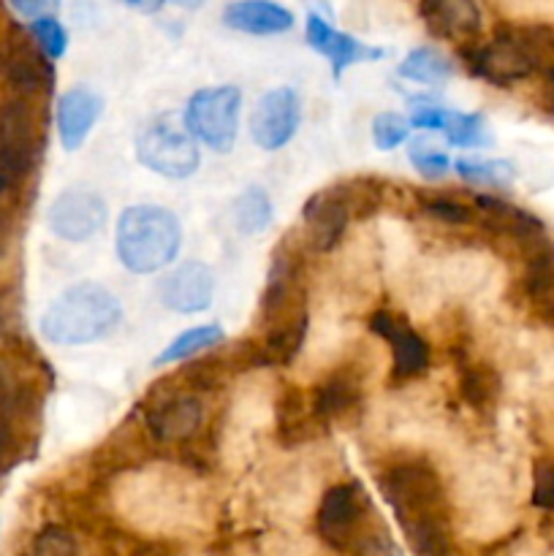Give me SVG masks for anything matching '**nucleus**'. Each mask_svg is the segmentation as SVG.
Wrapping results in <instances>:
<instances>
[{
  "label": "nucleus",
  "mask_w": 554,
  "mask_h": 556,
  "mask_svg": "<svg viewBox=\"0 0 554 556\" xmlns=\"http://www.w3.org/2000/svg\"><path fill=\"white\" fill-rule=\"evenodd\" d=\"M470 74L494 87H511L554 63L552 25H500L492 41L459 49Z\"/></svg>",
  "instance_id": "1"
},
{
  "label": "nucleus",
  "mask_w": 554,
  "mask_h": 556,
  "mask_svg": "<svg viewBox=\"0 0 554 556\" xmlns=\"http://www.w3.org/2000/svg\"><path fill=\"white\" fill-rule=\"evenodd\" d=\"M123 318L117 296L96 282H79L60 293L41 315V334L54 345H87L112 334Z\"/></svg>",
  "instance_id": "2"
},
{
  "label": "nucleus",
  "mask_w": 554,
  "mask_h": 556,
  "mask_svg": "<svg viewBox=\"0 0 554 556\" xmlns=\"http://www.w3.org/2000/svg\"><path fill=\"white\" fill-rule=\"evenodd\" d=\"M182 244V228L168 210L155 204L128 206L117 220V255L125 269L152 275L172 264Z\"/></svg>",
  "instance_id": "3"
},
{
  "label": "nucleus",
  "mask_w": 554,
  "mask_h": 556,
  "mask_svg": "<svg viewBox=\"0 0 554 556\" xmlns=\"http://www.w3.org/2000/svg\"><path fill=\"white\" fill-rule=\"evenodd\" d=\"M378 486L400 521L418 519V516L449 514L443 481H440L438 470L427 459H421V456H407V459L391 462L380 472Z\"/></svg>",
  "instance_id": "4"
},
{
  "label": "nucleus",
  "mask_w": 554,
  "mask_h": 556,
  "mask_svg": "<svg viewBox=\"0 0 554 556\" xmlns=\"http://www.w3.org/2000/svg\"><path fill=\"white\" fill-rule=\"evenodd\" d=\"M136 157L141 166L168 179H185L199 168L201 155L193 134L179 114H158L141 123L136 134Z\"/></svg>",
  "instance_id": "5"
},
{
  "label": "nucleus",
  "mask_w": 554,
  "mask_h": 556,
  "mask_svg": "<svg viewBox=\"0 0 554 556\" xmlns=\"http://www.w3.org/2000/svg\"><path fill=\"white\" fill-rule=\"evenodd\" d=\"M41 152V123L30 98L11 96L0 103V193L33 172Z\"/></svg>",
  "instance_id": "6"
},
{
  "label": "nucleus",
  "mask_w": 554,
  "mask_h": 556,
  "mask_svg": "<svg viewBox=\"0 0 554 556\" xmlns=\"http://www.w3.org/2000/svg\"><path fill=\"white\" fill-rule=\"evenodd\" d=\"M239 103H242V92L234 85L206 87V90L190 96L188 109H185V125L206 147H212L215 152H228L237 139Z\"/></svg>",
  "instance_id": "7"
},
{
  "label": "nucleus",
  "mask_w": 554,
  "mask_h": 556,
  "mask_svg": "<svg viewBox=\"0 0 554 556\" xmlns=\"http://www.w3.org/2000/svg\"><path fill=\"white\" fill-rule=\"evenodd\" d=\"M364 510L367 494L358 483H337L326 489L315 514L318 538L335 552H353L356 541L364 535Z\"/></svg>",
  "instance_id": "8"
},
{
  "label": "nucleus",
  "mask_w": 554,
  "mask_h": 556,
  "mask_svg": "<svg viewBox=\"0 0 554 556\" xmlns=\"http://www.w3.org/2000/svg\"><path fill=\"white\" fill-rule=\"evenodd\" d=\"M0 74L14 96L30 98V101L52 92L54 85V68L49 58L38 49L33 36L27 38L20 30L11 33L0 49Z\"/></svg>",
  "instance_id": "9"
},
{
  "label": "nucleus",
  "mask_w": 554,
  "mask_h": 556,
  "mask_svg": "<svg viewBox=\"0 0 554 556\" xmlns=\"http://www.w3.org/2000/svg\"><path fill=\"white\" fill-rule=\"evenodd\" d=\"M47 223L54 237L65 242H87L106 223V204L90 188H68L52 201Z\"/></svg>",
  "instance_id": "10"
},
{
  "label": "nucleus",
  "mask_w": 554,
  "mask_h": 556,
  "mask_svg": "<svg viewBox=\"0 0 554 556\" xmlns=\"http://www.w3.org/2000/svg\"><path fill=\"white\" fill-rule=\"evenodd\" d=\"M351 217L353 206L345 185L318 190V193L310 195L302 210L304 239L318 253H329L342 242V233H345Z\"/></svg>",
  "instance_id": "11"
},
{
  "label": "nucleus",
  "mask_w": 554,
  "mask_h": 556,
  "mask_svg": "<svg viewBox=\"0 0 554 556\" xmlns=\"http://www.w3.org/2000/svg\"><path fill=\"white\" fill-rule=\"evenodd\" d=\"M144 424L158 443H185L204 424V405L190 391H166L152 396Z\"/></svg>",
  "instance_id": "12"
},
{
  "label": "nucleus",
  "mask_w": 554,
  "mask_h": 556,
  "mask_svg": "<svg viewBox=\"0 0 554 556\" xmlns=\"http://www.w3.org/2000/svg\"><path fill=\"white\" fill-rule=\"evenodd\" d=\"M299 128V98L291 87L269 90L250 117L253 141L266 152H275L293 139Z\"/></svg>",
  "instance_id": "13"
},
{
  "label": "nucleus",
  "mask_w": 554,
  "mask_h": 556,
  "mask_svg": "<svg viewBox=\"0 0 554 556\" xmlns=\"http://www.w3.org/2000/svg\"><path fill=\"white\" fill-rule=\"evenodd\" d=\"M369 331L378 334L380 340L389 342L391 348V364H394V375L402 380L418 378L429 369V345L418 331H413L400 315L389 313V309H378L369 318Z\"/></svg>",
  "instance_id": "14"
},
{
  "label": "nucleus",
  "mask_w": 554,
  "mask_h": 556,
  "mask_svg": "<svg viewBox=\"0 0 554 556\" xmlns=\"http://www.w3.org/2000/svg\"><path fill=\"white\" fill-rule=\"evenodd\" d=\"M476 204L481 210L483 228L498 233V237L514 239L521 248V253H525V258L536 253V250H541L543 244H549L543 223L527 210H519V206L508 204L503 199H494V195H476Z\"/></svg>",
  "instance_id": "15"
},
{
  "label": "nucleus",
  "mask_w": 554,
  "mask_h": 556,
  "mask_svg": "<svg viewBox=\"0 0 554 556\" xmlns=\"http://www.w3.org/2000/svg\"><path fill=\"white\" fill-rule=\"evenodd\" d=\"M304 38H307V43L315 52L324 54V58L329 60L335 79H340L342 71L351 68L353 63H373V60H380L386 54L380 47H369V43L356 41L353 36H348V33L335 30V27L318 14L307 16Z\"/></svg>",
  "instance_id": "16"
},
{
  "label": "nucleus",
  "mask_w": 554,
  "mask_h": 556,
  "mask_svg": "<svg viewBox=\"0 0 554 556\" xmlns=\"http://www.w3.org/2000/svg\"><path fill=\"white\" fill-rule=\"evenodd\" d=\"M158 291H161V302L174 313H204L212 302V293H215V275H212L210 266L188 261V264L177 266L166 280H161Z\"/></svg>",
  "instance_id": "17"
},
{
  "label": "nucleus",
  "mask_w": 554,
  "mask_h": 556,
  "mask_svg": "<svg viewBox=\"0 0 554 556\" xmlns=\"http://www.w3.org/2000/svg\"><path fill=\"white\" fill-rule=\"evenodd\" d=\"M421 20L435 36L459 47L473 43L481 30V9L476 0H421Z\"/></svg>",
  "instance_id": "18"
},
{
  "label": "nucleus",
  "mask_w": 554,
  "mask_h": 556,
  "mask_svg": "<svg viewBox=\"0 0 554 556\" xmlns=\"http://www.w3.org/2000/svg\"><path fill=\"white\" fill-rule=\"evenodd\" d=\"M103 112V101L90 87H71L58 101V134L60 144L68 152L79 150L90 136L92 125Z\"/></svg>",
  "instance_id": "19"
},
{
  "label": "nucleus",
  "mask_w": 554,
  "mask_h": 556,
  "mask_svg": "<svg viewBox=\"0 0 554 556\" xmlns=\"http://www.w3.org/2000/svg\"><path fill=\"white\" fill-rule=\"evenodd\" d=\"M223 22L248 36H277L291 30L293 14L275 0H237L226 5Z\"/></svg>",
  "instance_id": "20"
},
{
  "label": "nucleus",
  "mask_w": 554,
  "mask_h": 556,
  "mask_svg": "<svg viewBox=\"0 0 554 556\" xmlns=\"http://www.w3.org/2000/svg\"><path fill=\"white\" fill-rule=\"evenodd\" d=\"M358 402H362V375L351 367H340L337 372H331L329 378L315 386L310 407H313V416L320 424H326L353 413L358 407Z\"/></svg>",
  "instance_id": "21"
},
{
  "label": "nucleus",
  "mask_w": 554,
  "mask_h": 556,
  "mask_svg": "<svg viewBox=\"0 0 554 556\" xmlns=\"http://www.w3.org/2000/svg\"><path fill=\"white\" fill-rule=\"evenodd\" d=\"M275 418H277V440L286 448H297V445H304L307 440L318 438L320 427L324 424L307 413V405H304V396L297 386H282L280 396H277L275 405Z\"/></svg>",
  "instance_id": "22"
},
{
  "label": "nucleus",
  "mask_w": 554,
  "mask_h": 556,
  "mask_svg": "<svg viewBox=\"0 0 554 556\" xmlns=\"http://www.w3.org/2000/svg\"><path fill=\"white\" fill-rule=\"evenodd\" d=\"M525 293L536 313L554 326V244H543L541 250L527 255Z\"/></svg>",
  "instance_id": "23"
},
{
  "label": "nucleus",
  "mask_w": 554,
  "mask_h": 556,
  "mask_svg": "<svg viewBox=\"0 0 554 556\" xmlns=\"http://www.w3.org/2000/svg\"><path fill=\"white\" fill-rule=\"evenodd\" d=\"M413 556H454L449 532V514L418 516V519L400 521Z\"/></svg>",
  "instance_id": "24"
},
{
  "label": "nucleus",
  "mask_w": 554,
  "mask_h": 556,
  "mask_svg": "<svg viewBox=\"0 0 554 556\" xmlns=\"http://www.w3.org/2000/svg\"><path fill=\"white\" fill-rule=\"evenodd\" d=\"M310 315H297V318L280 320L275 326H266L264 329V348L269 364H291L297 358V353L302 351L304 337H307Z\"/></svg>",
  "instance_id": "25"
},
{
  "label": "nucleus",
  "mask_w": 554,
  "mask_h": 556,
  "mask_svg": "<svg viewBox=\"0 0 554 556\" xmlns=\"http://www.w3.org/2000/svg\"><path fill=\"white\" fill-rule=\"evenodd\" d=\"M223 337L226 334H223V329L217 324L193 326V329L182 331L177 340H172L161 353H158L155 367H166V364H177V362H188V358H196L199 353L221 345Z\"/></svg>",
  "instance_id": "26"
},
{
  "label": "nucleus",
  "mask_w": 554,
  "mask_h": 556,
  "mask_svg": "<svg viewBox=\"0 0 554 556\" xmlns=\"http://www.w3.org/2000/svg\"><path fill=\"white\" fill-rule=\"evenodd\" d=\"M500 389H503L500 375L489 364H465L462 367L459 391L467 405L476 407V410L483 413L492 405H498Z\"/></svg>",
  "instance_id": "27"
},
{
  "label": "nucleus",
  "mask_w": 554,
  "mask_h": 556,
  "mask_svg": "<svg viewBox=\"0 0 554 556\" xmlns=\"http://www.w3.org/2000/svg\"><path fill=\"white\" fill-rule=\"evenodd\" d=\"M396 74L402 79L418 81V85H443L451 76V60L445 54H440L438 49H413L405 60L400 63Z\"/></svg>",
  "instance_id": "28"
},
{
  "label": "nucleus",
  "mask_w": 554,
  "mask_h": 556,
  "mask_svg": "<svg viewBox=\"0 0 554 556\" xmlns=\"http://www.w3.org/2000/svg\"><path fill=\"white\" fill-rule=\"evenodd\" d=\"M272 223V201L261 188H248L234 201V226L239 233H261Z\"/></svg>",
  "instance_id": "29"
},
{
  "label": "nucleus",
  "mask_w": 554,
  "mask_h": 556,
  "mask_svg": "<svg viewBox=\"0 0 554 556\" xmlns=\"http://www.w3.org/2000/svg\"><path fill=\"white\" fill-rule=\"evenodd\" d=\"M454 168L462 179L487 188H508L516 177L508 161H456Z\"/></svg>",
  "instance_id": "30"
},
{
  "label": "nucleus",
  "mask_w": 554,
  "mask_h": 556,
  "mask_svg": "<svg viewBox=\"0 0 554 556\" xmlns=\"http://www.w3.org/2000/svg\"><path fill=\"white\" fill-rule=\"evenodd\" d=\"M443 134L451 147H478L487 141V128H483L481 114L451 112Z\"/></svg>",
  "instance_id": "31"
},
{
  "label": "nucleus",
  "mask_w": 554,
  "mask_h": 556,
  "mask_svg": "<svg viewBox=\"0 0 554 556\" xmlns=\"http://www.w3.org/2000/svg\"><path fill=\"white\" fill-rule=\"evenodd\" d=\"M407 157H411L416 172H421L424 177L438 179L451 168L449 155L429 139H413L411 144H407Z\"/></svg>",
  "instance_id": "32"
},
{
  "label": "nucleus",
  "mask_w": 554,
  "mask_h": 556,
  "mask_svg": "<svg viewBox=\"0 0 554 556\" xmlns=\"http://www.w3.org/2000/svg\"><path fill=\"white\" fill-rule=\"evenodd\" d=\"M411 136V119L396 112H383L373 119V141L378 150H396Z\"/></svg>",
  "instance_id": "33"
},
{
  "label": "nucleus",
  "mask_w": 554,
  "mask_h": 556,
  "mask_svg": "<svg viewBox=\"0 0 554 556\" xmlns=\"http://www.w3.org/2000/svg\"><path fill=\"white\" fill-rule=\"evenodd\" d=\"M27 556H79L74 535L58 525H49L33 538V546Z\"/></svg>",
  "instance_id": "34"
},
{
  "label": "nucleus",
  "mask_w": 554,
  "mask_h": 556,
  "mask_svg": "<svg viewBox=\"0 0 554 556\" xmlns=\"http://www.w3.org/2000/svg\"><path fill=\"white\" fill-rule=\"evenodd\" d=\"M30 36H33V41L38 43V49H41L49 60L63 58L65 49H68V33H65V27L60 25L54 16L33 22Z\"/></svg>",
  "instance_id": "35"
},
{
  "label": "nucleus",
  "mask_w": 554,
  "mask_h": 556,
  "mask_svg": "<svg viewBox=\"0 0 554 556\" xmlns=\"http://www.w3.org/2000/svg\"><path fill=\"white\" fill-rule=\"evenodd\" d=\"M413 114H411V128H424V130H443L449 123V109H443L440 103L429 101V98H413Z\"/></svg>",
  "instance_id": "36"
},
{
  "label": "nucleus",
  "mask_w": 554,
  "mask_h": 556,
  "mask_svg": "<svg viewBox=\"0 0 554 556\" xmlns=\"http://www.w3.org/2000/svg\"><path fill=\"white\" fill-rule=\"evenodd\" d=\"M424 212H427L432 220L449 223V226H467L473 220V210H467L465 204L451 199H424Z\"/></svg>",
  "instance_id": "37"
},
{
  "label": "nucleus",
  "mask_w": 554,
  "mask_h": 556,
  "mask_svg": "<svg viewBox=\"0 0 554 556\" xmlns=\"http://www.w3.org/2000/svg\"><path fill=\"white\" fill-rule=\"evenodd\" d=\"M353 556H400L394 543L389 541V535H383L380 530L364 532L362 538L353 546Z\"/></svg>",
  "instance_id": "38"
},
{
  "label": "nucleus",
  "mask_w": 554,
  "mask_h": 556,
  "mask_svg": "<svg viewBox=\"0 0 554 556\" xmlns=\"http://www.w3.org/2000/svg\"><path fill=\"white\" fill-rule=\"evenodd\" d=\"M532 503H536L538 508H554V462L536 467Z\"/></svg>",
  "instance_id": "39"
},
{
  "label": "nucleus",
  "mask_w": 554,
  "mask_h": 556,
  "mask_svg": "<svg viewBox=\"0 0 554 556\" xmlns=\"http://www.w3.org/2000/svg\"><path fill=\"white\" fill-rule=\"evenodd\" d=\"M16 9V14L27 16V20H47L54 16V11L60 9V0H9Z\"/></svg>",
  "instance_id": "40"
},
{
  "label": "nucleus",
  "mask_w": 554,
  "mask_h": 556,
  "mask_svg": "<svg viewBox=\"0 0 554 556\" xmlns=\"http://www.w3.org/2000/svg\"><path fill=\"white\" fill-rule=\"evenodd\" d=\"M20 329V309L11 299H0V334H11Z\"/></svg>",
  "instance_id": "41"
},
{
  "label": "nucleus",
  "mask_w": 554,
  "mask_h": 556,
  "mask_svg": "<svg viewBox=\"0 0 554 556\" xmlns=\"http://www.w3.org/2000/svg\"><path fill=\"white\" fill-rule=\"evenodd\" d=\"M114 3H123V5H128V9L141 11V14H155V11L163 9V3H166V0H114Z\"/></svg>",
  "instance_id": "42"
},
{
  "label": "nucleus",
  "mask_w": 554,
  "mask_h": 556,
  "mask_svg": "<svg viewBox=\"0 0 554 556\" xmlns=\"http://www.w3.org/2000/svg\"><path fill=\"white\" fill-rule=\"evenodd\" d=\"M543 76H546V112L554 114V63L543 68Z\"/></svg>",
  "instance_id": "43"
},
{
  "label": "nucleus",
  "mask_w": 554,
  "mask_h": 556,
  "mask_svg": "<svg viewBox=\"0 0 554 556\" xmlns=\"http://www.w3.org/2000/svg\"><path fill=\"white\" fill-rule=\"evenodd\" d=\"M174 5H182V9H199V5H204L206 0H172Z\"/></svg>",
  "instance_id": "44"
},
{
  "label": "nucleus",
  "mask_w": 554,
  "mask_h": 556,
  "mask_svg": "<svg viewBox=\"0 0 554 556\" xmlns=\"http://www.w3.org/2000/svg\"><path fill=\"white\" fill-rule=\"evenodd\" d=\"M25 556H27V554H25Z\"/></svg>",
  "instance_id": "45"
}]
</instances>
